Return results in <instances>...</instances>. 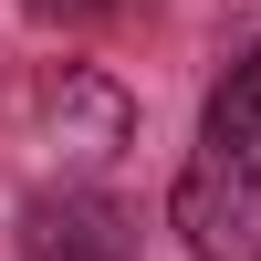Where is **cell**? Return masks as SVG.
<instances>
[{
    "instance_id": "cell-3",
    "label": "cell",
    "mask_w": 261,
    "mask_h": 261,
    "mask_svg": "<svg viewBox=\"0 0 261 261\" xmlns=\"http://www.w3.org/2000/svg\"><path fill=\"white\" fill-rule=\"evenodd\" d=\"M220 105H230V115H241V125H251V136H261V53H251V63H241V73H230V84H220Z\"/></svg>"
},
{
    "instance_id": "cell-4",
    "label": "cell",
    "mask_w": 261,
    "mask_h": 261,
    "mask_svg": "<svg viewBox=\"0 0 261 261\" xmlns=\"http://www.w3.org/2000/svg\"><path fill=\"white\" fill-rule=\"evenodd\" d=\"M32 11H53V21H94V11H115V0H32Z\"/></svg>"
},
{
    "instance_id": "cell-1",
    "label": "cell",
    "mask_w": 261,
    "mask_h": 261,
    "mask_svg": "<svg viewBox=\"0 0 261 261\" xmlns=\"http://www.w3.org/2000/svg\"><path fill=\"white\" fill-rule=\"evenodd\" d=\"M178 241L199 261H261V136L209 94V125L178 167Z\"/></svg>"
},
{
    "instance_id": "cell-2",
    "label": "cell",
    "mask_w": 261,
    "mask_h": 261,
    "mask_svg": "<svg viewBox=\"0 0 261 261\" xmlns=\"http://www.w3.org/2000/svg\"><path fill=\"white\" fill-rule=\"evenodd\" d=\"M21 241H32V261H136V230H125V209H115V199H94V188L32 199Z\"/></svg>"
}]
</instances>
